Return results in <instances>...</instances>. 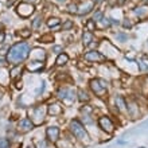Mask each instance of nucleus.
I'll use <instances>...</instances> for the list:
<instances>
[{"instance_id": "f257e3e1", "label": "nucleus", "mask_w": 148, "mask_h": 148, "mask_svg": "<svg viewBox=\"0 0 148 148\" xmlns=\"http://www.w3.org/2000/svg\"><path fill=\"white\" fill-rule=\"evenodd\" d=\"M31 51L30 45L26 42H19L15 43L12 47H10V50L7 53V62L12 63V65H20L22 62H24L28 58Z\"/></svg>"}, {"instance_id": "f03ea898", "label": "nucleus", "mask_w": 148, "mask_h": 148, "mask_svg": "<svg viewBox=\"0 0 148 148\" xmlns=\"http://www.w3.org/2000/svg\"><path fill=\"white\" fill-rule=\"evenodd\" d=\"M69 132L75 139V141L81 143V144H89L90 143V136L89 132L79 119H73L69 123Z\"/></svg>"}, {"instance_id": "7ed1b4c3", "label": "nucleus", "mask_w": 148, "mask_h": 148, "mask_svg": "<svg viewBox=\"0 0 148 148\" xmlns=\"http://www.w3.org/2000/svg\"><path fill=\"white\" fill-rule=\"evenodd\" d=\"M89 88L97 97L104 98L108 96V82L102 78H92L89 81Z\"/></svg>"}, {"instance_id": "20e7f679", "label": "nucleus", "mask_w": 148, "mask_h": 148, "mask_svg": "<svg viewBox=\"0 0 148 148\" xmlns=\"http://www.w3.org/2000/svg\"><path fill=\"white\" fill-rule=\"evenodd\" d=\"M97 125L101 132H104L105 135H109V136L114 135V132H116V129H117L113 119L110 116H108V114H102V116L98 117Z\"/></svg>"}, {"instance_id": "39448f33", "label": "nucleus", "mask_w": 148, "mask_h": 148, "mask_svg": "<svg viewBox=\"0 0 148 148\" xmlns=\"http://www.w3.org/2000/svg\"><path fill=\"white\" fill-rule=\"evenodd\" d=\"M30 119L34 123L35 127L42 125L46 121V114H47V108H45L43 105H36L32 109H30Z\"/></svg>"}, {"instance_id": "423d86ee", "label": "nucleus", "mask_w": 148, "mask_h": 148, "mask_svg": "<svg viewBox=\"0 0 148 148\" xmlns=\"http://www.w3.org/2000/svg\"><path fill=\"white\" fill-rule=\"evenodd\" d=\"M57 98L63 101V104H66V105H71L77 100V92L74 89L67 88V86H62L57 92Z\"/></svg>"}, {"instance_id": "0eeeda50", "label": "nucleus", "mask_w": 148, "mask_h": 148, "mask_svg": "<svg viewBox=\"0 0 148 148\" xmlns=\"http://www.w3.org/2000/svg\"><path fill=\"white\" fill-rule=\"evenodd\" d=\"M127 117L131 120L140 119V104L135 98H127Z\"/></svg>"}, {"instance_id": "6e6552de", "label": "nucleus", "mask_w": 148, "mask_h": 148, "mask_svg": "<svg viewBox=\"0 0 148 148\" xmlns=\"http://www.w3.org/2000/svg\"><path fill=\"white\" fill-rule=\"evenodd\" d=\"M46 140L51 144H57L61 140V128L57 125H50L46 128Z\"/></svg>"}, {"instance_id": "1a4fd4ad", "label": "nucleus", "mask_w": 148, "mask_h": 148, "mask_svg": "<svg viewBox=\"0 0 148 148\" xmlns=\"http://www.w3.org/2000/svg\"><path fill=\"white\" fill-rule=\"evenodd\" d=\"M84 59L88 62H105L106 61V55H104L102 53H100L98 50H90L88 53L84 54Z\"/></svg>"}, {"instance_id": "9d476101", "label": "nucleus", "mask_w": 148, "mask_h": 148, "mask_svg": "<svg viewBox=\"0 0 148 148\" xmlns=\"http://www.w3.org/2000/svg\"><path fill=\"white\" fill-rule=\"evenodd\" d=\"M114 108H116L117 113L127 116V97L121 96V94H116L114 96Z\"/></svg>"}, {"instance_id": "9b49d317", "label": "nucleus", "mask_w": 148, "mask_h": 148, "mask_svg": "<svg viewBox=\"0 0 148 148\" xmlns=\"http://www.w3.org/2000/svg\"><path fill=\"white\" fill-rule=\"evenodd\" d=\"M35 128V125H34V123L31 121V119L30 117H24V119H22V120H19V123H18V132L20 133H27L30 132V131H32V129Z\"/></svg>"}, {"instance_id": "f8f14e48", "label": "nucleus", "mask_w": 148, "mask_h": 148, "mask_svg": "<svg viewBox=\"0 0 148 148\" xmlns=\"http://www.w3.org/2000/svg\"><path fill=\"white\" fill-rule=\"evenodd\" d=\"M18 15L20 18H28V16H31V14L34 12V4L31 3H20L18 5Z\"/></svg>"}, {"instance_id": "ddd939ff", "label": "nucleus", "mask_w": 148, "mask_h": 148, "mask_svg": "<svg viewBox=\"0 0 148 148\" xmlns=\"http://www.w3.org/2000/svg\"><path fill=\"white\" fill-rule=\"evenodd\" d=\"M63 113V106H61L59 102H51L47 106V114L50 116H61Z\"/></svg>"}, {"instance_id": "4468645a", "label": "nucleus", "mask_w": 148, "mask_h": 148, "mask_svg": "<svg viewBox=\"0 0 148 148\" xmlns=\"http://www.w3.org/2000/svg\"><path fill=\"white\" fill-rule=\"evenodd\" d=\"M43 67H45V65H43L42 61H35V62H30L27 65V69L31 73H39V71L43 70Z\"/></svg>"}, {"instance_id": "2eb2a0df", "label": "nucleus", "mask_w": 148, "mask_h": 148, "mask_svg": "<svg viewBox=\"0 0 148 148\" xmlns=\"http://www.w3.org/2000/svg\"><path fill=\"white\" fill-rule=\"evenodd\" d=\"M30 54H31V58L32 59H36V61H45L46 59V53H45V50H42V49H34L32 50V53L30 51Z\"/></svg>"}, {"instance_id": "dca6fc26", "label": "nucleus", "mask_w": 148, "mask_h": 148, "mask_svg": "<svg viewBox=\"0 0 148 148\" xmlns=\"http://www.w3.org/2000/svg\"><path fill=\"white\" fill-rule=\"evenodd\" d=\"M77 100L82 104H85V102H89L90 101V96L89 93L84 89H78L77 90Z\"/></svg>"}, {"instance_id": "f3484780", "label": "nucleus", "mask_w": 148, "mask_h": 148, "mask_svg": "<svg viewBox=\"0 0 148 148\" xmlns=\"http://www.w3.org/2000/svg\"><path fill=\"white\" fill-rule=\"evenodd\" d=\"M93 39H94L93 32H90L86 30V31L82 34V45L85 47H89L90 45H92V42H93Z\"/></svg>"}, {"instance_id": "a211bd4d", "label": "nucleus", "mask_w": 148, "mask_h": 148, "mask_svg": "<svg viewBox=\"0 0 148 148\" xmlns=\"http://www.w3.org/2000/svg\"><path fill=\"white\" fill-rule=\"evenodd\" d=\"M69 62V55L66 53H61L58 54L57 59H55V63H57V66H63V65H66Z\"/></svg>"}, {"instance_id": "6ab92c4d", "label": "nucleus", "mask_w": 148, "mask_h": 148, "mask_svg": "<svg viewBox=\"0 0 148 148\" xmlns=\"http://www.w3.org/2000/svg\"><path fill=\"white\" fill-rule=\"evenodd\" d=\"M92 8H93V3H92V1H86V3L84 4L81 8H78V10H79V11H78V14H79V15L89 14V12L92 11Z\"/></svg>"}, {"instance_id": "aec40b11", "label": "nucleus", "mask_w": 148, "mask_h": 148, "mask_svg": "<svg viewBox=\"0 0 148 148\" xmlns=\"http://www.w3.org/2000/svg\"><path fill=\"white\" fill-rule=\"evenodd\" d=\"M22 70H23V67L20 66V65H14V67L10 71V77L15 79V78L19 77V74H22Z\"/></svg>"}, {"instance_id": "412c9836", "label": "nucleus", "mask_w": 148, "mask_h": 148, "mask_svg": "<svg viewBox=\"0 0 148 148\" xmlns=\"http://www.w3.org/2000/svg\"><path fill=\"white\" fill-rule=\"evenodd\" d=\"M59 23H61V20L58 19V18H50V19L47 20V26L50 28H55V27H58Z\"/></svg>"}, {"instance_id": "4be33fe9", "label": "nucleus", "mask_w": 148, "mask_h": 148, "mask_svg": "<svg viewBox=\"0 0 148 148\" xmlns=\"http://www.w3.org/2000/svg\"><path fill=\"white\" fill-rule=\"evenodd\" d=\"M114 38H116L117 42H121V43H125L128 40V35L125 32H117V34H114Z\"/></svg>"}, {"instance_id": "5701e85b", "label": "nucleus", "mask_w": 148, "mask_h": 148, "mask_svg": "<svg viewBox=\"0 0 148 148\" xmlns=\"http://www.w3.org/2000/svg\"><path fill=\"white\" fill-rule=\"evenodd\" d=\"M85 27H86V30H88V31H90V32L96 31V22H94L93 19L88 20V22H86V24H85Z\"/></svg>"}, {"instance_id": "b1692460", "label": "nucleus", "mask_w": 148, "mask_h": 148, "mask_svg": "<svg viewBox=\"0 0 148 148\" xmlns=\"http://www.w3.org/2000/svg\"><path fill=\"white\" fill-rule=\"evenodd\" d=\"M135 14H136V15L139 16V18H143L144 15H147V14H148V10H147L145 7L136 8V10H135Z\"/></svg>"}, {"instance_id": "393cba45", "label": "nucleus", "mask_w": 148, "mask_h": 148, "mask_svg": "<svg viewBox=\"0 0 148 148\" xmlns=\"http://www.w3.org/2000/svg\"><path fill=\"white\" fill-rule=\"evenodd\" d=\"M73 27H74L73 20H66V22L63 23V26H62V30L63 31H67V30H70V28H73Z\"/></svg>"}, {"instance_id": "a878e982", "label": "nucleus", "mask_w": 148, "mask_h": 148, "mask_svg": "<svg viewBox=\"0 0 148 148\" xmlns=\"http://www.w3.org/2000/svg\"><path fill=\"white\" fill-rule=\"evenodd\" d=\"M67 11L70 12V14H78V4H75V3L69 4V7H67Z\"/></svg>"}, {"instance_id": "bb28decb", "label": "nucleus", "mask_w": 148, "mask_h": 148, "mask_svg": "<svg viewBox=\"0 0 148 148\" xmlns=\"http://www.w3.org/2000/svg\"><path fill=\"white\" fill-rule=\"evenodd\" d=\"M40 23H42V16H36L35 19L32 20V28H39V26H40Z\"/></svg>"}, {"instance_id": "cd10ccee", "label": "nucleus", "mask_w": 148, "mask_h": 148, "mask_svg": "<svg viewBox=\"0 0 148 148\" xmlns=\"http://www.w3.org/2000/svg\"><path fill=\"white\" fill-rule=\"evenodd\" d=\"M0 148H10V140L5 137H0Z\"/></svg>"}, {"instance_id": "c85d7f7f", "label": "nucleus", "mask_w": 148, "mask_h": 148, "mask_svg": "<svg viewBox=\"0 0 148 148\" xmlns=\"http://www.w3.org/2000/svg\"><path fill=\"white\" fill-rule=\"evenodd\" d=\"M19 36H22V38H30L31 36V31L27 30V28H24V30L19 31Z\"/></svg>"}, {"instance_id": "c756f323", "label": "nucleus", "mask_w": 148, "mask_h": 148, "mask_svg": "<svg viewBox=\"0 0 148 148\" xmlns=\"http://www.w3.org/2000/svg\"><path fill=\"white\" fill-rule=\"evenodd\" d=\"M40 40H42V42H45V43H50V42H53V40H54V38H53V35H51V34H47V35H43L42 38H40Z\"/></svg>"}, {"instance_id": "7c9ffc66", "label": "nucleus", "mask_w": 148, "mask_h": 148, "mask_svg": "<svg viewBox=\"0 0 148 148\" xmlns=\"http://www.w3.org/2000/svg\"><path fill=\"white\" fill-rule=\"evenodd\" d=\"M102 18H104V15H102L101 11H97V12H96V14L93 15V20H94V22H101Z\"/></svg>"}, {"instance_id": "2f4dec72", "label": "nucleus", "mask_w": 148, "mask_h": 148, "mask_svg": "<svg viewBox=\"0 0 148 148\" xmlns=\"http://www.w3.org/2000/svg\"><path fill=\"white\" fill-rule=\"evenodd\" d=\"M51 51L55 53V54H61V53H63V49H62V46H53Z\"/></svg>"}, {"instance_id": "473e14b6", "label": "nucleus", "mask_w": 148, "mask_h": 148, "mask_svg": "<svg viewBox=\"0 0 148 148\" xmlns=\"http://www.w3.org/2000/svg\"><path fill=\"white\" fill-rule=\"evenodd\" d=\"M139 69H140V71H147L148 70V65L145 62L139 61Z\"/></svg>"}, {"instance_id": "72a5a7b5", "label": "nucleus", "mask_w": 148, "mask_h": 148, "mask_svg": "<svg viewBox=\"0 0 148 148\" xmlns=\"http://www.w3.org/2000/svg\"><path fill=\"white\" fill-rule=\"evenodd\" d=\"M123 26H124V28H132V22L129 19H124V22H123Z\"/></svg>"}, {"instance_id": "f704fd0d", "label": "nucleus", "mask_w": 148, "mask_h": 148, "mask_svg": "<svg viewBox=\"0 0 148 148\" xmlns=\"http://www.w3.org/2000/svg\"><path fill=\"white\" fill-rule=\"evenodd\" d=\"M4 39H5V34H4V31H0V45L4 43Z\"/></svg>"}, {"instance_id": "c9c22d12", "label": "nucleus", "mask_w": 148, "mask_h": 148, "mask_svg": "<svg viewBox=\"0 0 148 148\" xmlns=\"http://www.w3.org/2000/svg\"><path fill=\"white\" fill-rule=\"evenodd\" d=\"M14 3H15V0H8V1H7V7H11Z\"/></svg>"}, {"instance_id": "e433bc0d", "label": "nucleus", "mask_w": 148, "mask_h": 148, "mask_svg": "<svg viewBox=\"0 0 148 148\" xmlns=\"http://www.w3.org/2000/svg\"><path fill=\"white\" fill-rule=\"evenodd\" d=\"M7 63V59H0V66H4Z\"/></svg>"}, {"instance_id": "4c0bfd02", "label": "nucleus", "mask_w": 148, "mask_h": 148, "mask_svg": "<svg viewBox=\"0 0 148 148\" xmlns=\"http://www.w3.org/2000/svg\"><path fill=\"white\" fill-rule=\"evenodd\" d=\"M28 3H31V4H34V3H38V0H28Z\"/></svg>"}, {"instance_id": "58836bf2", "label": "nucleus", "mask_w": 148, "mask_h": 148, "mask_svg": "<svg viewBox=\"0 0 148 148\" xmlns=\"http://www.w3.org/2000/svg\"><path fill=\"white\" fill-rule=\"evenodd\" d=\"M26 148H36V147H35V145H34V144H28Z\"/></svg>"}, {"instance_id": "ea45409f", "label": "nucleus", "mask_w": 148, "mask_h": 148, "mask_svg": "<svg viewBox=\"0 0 148 148\" xmlns=\"http://www.w3.org/2000/svg\"><path fill=\"white\" fill-rule=\"evenodd\" d=\"M57 1H58V3H65L66 0H57Z\"/></svg>"}, {"instance_id": "a19ab883", "label": "nucleus", "mask_w": 148, "mask_h": 148, "mask_svg": "<svg viewBox=\"0 0 148 148\" xmlns=\"http://www.w3.org/2000/svg\"><path fill=\"white\" fill-rule=\"evenodd\" d=\"M124 1H125V0H119V4H123Z\"/></svg>"}, {"instance_id": "79ce46f5", "label": "nucleus", "mask_w": 148, "mask_h": 148, "mask_svg": "<svg viewBox=\"0 0 148 148\" xmlns=\"http://www.w3.org/2000/svg\"><path fill=\"white\" fill-rule=\"evenodd\" d=\"M94 3H100V1H102V0H93Z\"/></svg>"}, {"instance_id": "37998d69", "label": "nucleus", "mask_w": 148, "mask_h": 148, "mask_svg": "<svg viewBox=\"0 0 148 148\" xmlns=\"http://www.w3.org/2000/svg\"><path fill=\"white\" fill-rule=\"evenodd\" d=\"M139 148H144V147H139Z\"/></svg>"}, {"instance_id": "c03bdc74", "label": "nucleus", "mask_w": 148, "mask_h": 148, "mask_svg": "<svg viewBox=\"0 0 148 148\" xmlns=\"http://www.w3.org/2000/svg\"><path fill=\"white\" fill-rule=\"evenodd\" d=\"M0 8H1V4H0Z\"/></svg>"}]
</instances>
